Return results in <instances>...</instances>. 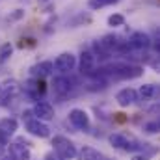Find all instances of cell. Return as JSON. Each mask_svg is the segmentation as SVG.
<instances>
[{"label": "cell", "mask_w": 160, "mask_h": 160, "mask_svg": "<svg viewBox=\"0 0 160 160\" xmlns=\"http://www.w3.org/2000/svg\"><path fill=\"white\" fill-rule=\"evenodd\" d=\"M101 75H104L106 78L114 80H132L140 78L143 75V67L136 65V63H127V62H118V63H110L102 69H99Z\"/></svg>", "instance_id": "cell-1"}, {"label": "cell", "mask_w": 160, "mask_h": 160, "mask_svg": "<svg viewBox=\"0 0 160 160\" xmlns=\"http://www.w3.org/2000/svg\"><path fill=\"white\" fill-rule=\"evenodd\" d=\"M52 149H54V153L62 160L77 158V153H78L77 145L69 138H65V136H54L52 138Z\"/></svg>", "instance_id": "cell-2"}, {"label": "cell", "mask_w": 160, "mask_h": 160, "mask_svg": "<svg viewBox=\"0 0 160 160\" xmlns=\"http://www.w3.org/2000/svg\"><path fill=\"white\" fill-rule=\"evenodd\" d=\"M21 91H24L26 97H30L34 101H39V97H43L47 93V84L39 78H32L30 77L28 80H24L21 84Z\"/></svg>", "instance_id": "cell-3"}, {"label": "cell", "mask_w": 160, "mask_h": 160, "mask_svg": "<svg viewBox=\"0 0 160 160\" xmlns=\"http://www.w3.org/2000/svg\"><path fill=\"white\" fill-rule=\"evenodd\" d=\"M52 65H54V71H58L62 75H67L77 67V56L73 52H62V54L56 56Z\"/></svg>", "instance_id": "cell-4"}, {"label": "cell", "mask_w": 160, "mask_h": 160, "mask_svg": "<svg viewBox=\"0 0 160 160\" xmlns=\"http://www.w3.org/2000/svg\"><path fill=\"white\" fill-rule=\"evenodd\" d=\"M21 93V82L15 78H4L0 82V104H6V101H11Z\"/></svg>", "instance_id": "cell-5"}, {"label": "cell", "mask_w": 160, "mask_h": 160, "mask_svg": "<svg viewBox=\"0 0 160 160\" xmlns=\"http://www.w3.org/2000/svg\"><path fill=\"white\" fill-rule=\"evenodd\" d=\"M75 88H77L75 80L71 78V77H67V75L54 77V80H52V89H54V93L60 95V97H67V95H71Z\"/></svg>", "instance_id": "cell-6"}, {"label": "cell", "mask_w": 160, "mask_h": 160, "mask_svg": "<svg viewBox=\"0 0 160 160\" xmlns=\"http://www.w3.org/2000/svg\"><path fill=\"white\" fill-rule=\"evenodd\" d=\"M77 65H78L80 75L89 77V75H93V71L97 69V60H95V56L91 54V50H82V52H80V58L77 60Z\"/></svg>", "instance_id": "cell-7"}, {"label": "cell", "mask_w": 160, "mask_h": 160, "mask_svg": "<svg viewBox=\"0 0 160 160\" xmlns=\"http://www.w3.org/2000/svg\"><path fill=\"white\" fill-rule=\"evenodd\" d=\"M32 112H34V118L43 121V123L54 119V106H52L48 101H36Z\"/></svg>", "instance_id": "cell-8"}, {"label": "cell", "mask_w": 160, "mask_h": 160, "mask_svg": "<svg viewBox=\"0 0 160 160\" xmlns=\"http://www.w3.org/2000/svg\"><path fill=\"white\" fill-rule=\"evenodd\" d=\"M24 127H26V130H28V134L30 136H36V138H50V128H48V125L47 123H43L39 119H30L24 123Z\"/></svg>", "instance_id": "cell-9"}, {"label": "cell", "mask_w": 160, "mask_h": 160, "mask_svg": "<svg viewBox=\"0 0 160 160\" xmlns=\"http://www.w3.org/2000/svg\"><path fill=\"white\" fill-rule=\"evenodd\" d=\"M138 99L140 97H138V91L134 88H123V89H119L116 93V102L119 104L121 108H128V106L136 104Z\"/></svg>", "instance_id": "cell-10"}, {"label": "cell", "mask_w": 160, "mask_h": 160, "mask_svg": "<svg viewBox=\"0 0 160 160\" xmlns=\"http://www.w3.org/2000/svg\"><path fill=\"white\" fill-rule=\"evenodd\" d=\"M69 123L78 130H88L89 128V116L84 108H73L69 112Z\"/></svg>", "instance_id": "cell-11"}, {"label": "cell", "mask_w": 160, "mask_h": 160, "mask_svg": "<svg viewBox=\"0 0 160 160\" xmlns=\"http://www.w3.org/2000/svg\"><path fill=\"white\" fill-rule=\"evenodd\" d=\"M151 43H153V39L149 38V34H145L142 30L132 32L128 38V45L132 47V50H147V48H151Z\"/></svg>", "instance_id": "cell-12"}, {"label": "cell", "mask_w": 160, "mask_h": 160, "mask_svg": "<svg viewBox=\"0 0 160 160\" xmlns=\"http://www.w3.org/2000/svg\"><path fill=\"white\" fill-rule=\"evenodd\" d=\"M50 75H54V65H52V62L50 60H43V62H38V63H34L32 67H30V77L32 78H47V77H50Z\"/></svg>", "instance_id": "cell-13"}, {"label": "cell", "mask_w": 160, "mask_h": 160, "mask_svg": "<svg viewBox=\"0 0 160 160\" xmlns=\"http://www.w3.org/2000/svg\"><path fill=\"white\" fill-rule=\"evenodd\" d=\"M6 153L8 155H11V157H15L17 160H32V151H30V147H24V145H19V143H8L6 145Z\"/></svg>", "instance_id": "cell-14"}, {"label": "cell", "mask_w": 160, "mask_h": 160, "mask_svg": "<svg viewBox=\"0 0 160 160\" xmlns=\"http://www.w3.org/2000/svg\"><path fill=\"white\" fill-rule=\"evenodd\" d=\"M121 41H123V38H119L118 34H106V36L101 38V45H102L110 54H114V52H118Z\"/></svg>", "instance_id": "cell-15"}, {"label": "cell", "mask_w": 160, "mask_h": 160, "mask_svg": "<svg viewBox=\"0 0 160 160\" xmlns=\"http://www.w3.org/2000/svg\"><path fill=\"white\" fill-rule=\"evenodd\" d=\"M17 130H19V121L15 118H2L0 119V132H4L8 136H13Z\"/></svg>", "instance_id": "cell-16"}, {"label": "cell", "mask_w": 160, "mask_h": 160, "mask_svg": "<svg viewBox=\"0 0 160 160\" xmlns=\"http://www.w3.org/2000/svg\"><path fill=\"white\" fill-rule=\"evenodd\" d=\"M77 158L78 160H102L104 155L101 151H97L95 147H82L77 153Z\"/></svg>", "instance_id": "cell-17"}, {"label": "cell", "mask_w": 160, "mask_h": 160, "mask_svg": "<svg viewBox=\"0 0 160 160\" xmlns=\"http://www.w3.org/2000/svg\"><path fill=\"white\" fill-rule=\"evenodd\" d=\"M128 140L130 138H127L125 134H121V132H114V134H110L108 136V142H110V145L114 147V149H125V145L128 143Z\"/></svg>", "instance_id": "cell-18"}, {"label": "cell", "mask_w": 160, "mask_h": 160, "mask_svg": "<svg viewBox=\"0 0 160 160\" xmlns=\"http://www.w3.org/2000/svg\"><path fill=\"white\" fill-rule=\"evenodd\" d=\"M157 86L155 84H143L142 88H140V91H138V97H142L143 101H151V99H155L157 97Z\"/></svg>", "instance_id": "cell-19"}, {"label": "cell", "mask_w": 160, "mask_h": 160, "mask_svg": "<svg viewBox=\"0 0 160 160\" xmlns=\"http://www.w3.org/2000/svg\"><path fill=\"white\" fill-rule=\"evenodd\" d=\"M91 54L95 56V60H108L112 54L101 45V41L97 39V41H93V45H91Z\"/></svg>", "instance_id": "cell-20"}, {"label": "cell", "mask_w": 160, "mask_h": 160, "mask_svg": "<svg viewBox=\"0 0 160 160\" xmlns=\"http://www.w3.org/2000/svg\"><path fill=\"white\" fill-rule=\"evenodd\" d=\"M13 50H15V47H13L11 43H4V45L0 47V63L9 62L11 56H13Z\"/></svg>", "instance_id": "cell-21"}, {"label": "cell", "mask_w": 160, "mask_h": 160, "mask_svg": "<svg viewBox=\"0 0 160 160\" xmlns=\"http://www.w3.org/2000/svg\"><path fill=\"white\" fill-rule=\"evenodd\" d=\"M118 2L119 0H88V8L89 9H101V8H106V6H112Z\"/></svg>", "instance_id": "cell-22"}, {"label": "cell", "mask_w": 160, "mask_h": 160, "mask_svg": "<svg viewBox=\"0 0 160 160\" xmlns=\"http://www.w3.org/2000/svg\"><path fill=\"white\" fill-rule=\"evenodd\" d=\"M106 22H108V26H112V28H119V26H125V17H123L121 13H112Z\"/></svg>", "instance_id": "cell-23"}, {"label": "cell", "mask_w": 160, "mask_h": 160, "mask_svg": "<svg viewBox=\"0 0 160 160\" xmlns=\"http://www.w3.org/2000/svg\"><path fill=\"white\" fill-rule=\"evenodd\" d=\"M91 22V17L89 15H84V13H78L69 24H71V28H77V26H80V24H89Z\"/></svg>", "instance_id": "cell-24"}, {"label": "cell", "mask_w": 160, "mask_h": 160, "mask_svg": "<svg viewBox=\"0 0 160 160\" xmlns=\"http://www.w3.org/2000/svg\"><path fill=\"white\" fill-rule=\"evenodd\" d=\"M158 130H160L158 121H149V123L143 125V132H147V134H158Z\"/></svg>", "instance_id": "cell-25"}, {"label": "cell", "mask_w": 160, "mask_h": 160, "mask_svg": "<svg viewBox=\"0 0 160 160\" xmlns=\"http://www.w3.org/2000/svg\"><path fill=\"white\" fill-rule=\"evenodd\" d=\"M36 45H38V41L34 38H21V41H19V48H36Z\"/></svg>", "instance_id": "cell-26"}, {"label": "cell", "mask_w": 160, "mask_h": 160, "mask_svg": "<svg viewBox=\"0 0 160 160\" xmlns=\"http://www.w3.org/2000/svg\"><path fill=\"white\" fill-rule=\"evenodd\" d=\"M22 17H24V9L19 8V9H13V11L8 15V21H21Z\"/></svg>", "instance_id": "cell-27"}, {"label": "cell", "mask_w": 160, "mask_h": 160, "mask_svg": "<svg viewBox=\"0 0 160 160\" xmlns=\"http://www.w3.org/2000/svg\"><path fill=\"white\" fill-rule=\"evenodd\" d=\"M15 143H19V145H24V147H30L32 143L26 140V138H22V136H19V138H15Z\"/></svg>", "instance_id": "cell-28"}, {"label": "cell", "mask_w": 160, "mask_h": 160, "mask_svg": "<svg viewBox=\"0 0 160 160\" xmlns=\"http://www.w3.org/2000/svg\"><path fill=\"white\" fill-rule=\"evenodd\" d=\"M30 119H34V112L32 110H24L22 112V121L26 123V121H30Z\"/></svg>", "instance_id": "cell-29"}, {"label": "cell", "mask_w": 160, "mask_h": 160, "mask_svg": "<svg viewBox=\"0 0 160 160\" xmlns=\"http://www.w3.org/2000/svg\"><path fill=\"white\" fill-rule=\"evenodd\" d=\"M45 160H62V158H60L54 151H50V153H47V155H45Z\"/></svg>", "instance_id": "cell-30"}, {"label": "cell", "mask_w": 160, "mask_h": 160, "mask_svg": "<svg viewBox=\"0 0 160 160\" xmlns=\"http://www.w3.org/2000/svg\"><path fill=\"white\" fill-rule=\"evenodd\" d=\"M130 160H149V157L147 155H142V153H136V155H132Z\"/></svg>", "instance_id": "cell-31"}, {"label": "cell", "mask_w": 160, "mask_h": 160, "mask_svg": "<svg viewBox=\"0 0 160 160\" xmlns=\"http://www.w3.org/2000/svg\"><path fill=\"white\" fill-rule=\"evenodd\" d=\"M112 116H114V119L118 121V123H125V121H127L125 114H112Z\"/></svg>", "instance_id": "cell-32"}, {"label": "cell", "mask_w": 160, "mask_h": 160, "mask_svg": "<svg viewBox=\"0 0 160 160\" xmlns=\"http://www.w3.org/2000/svg\"><path fill=\"white\" fill-rule=\"evenodd\" d=\"M4 155H6V147H4V145H0V160L4 158Z\"/></svg>", "instance_id": "cell-33"}, {"label": "cell", "mask_w": 160, "mask_h": 160, "mask_svg": "<svg viewBox=\"0 0 160 160\" xmlns=\"http://www.w3.org/2000/svg\"><path fill=\"white\" fill-rule=\"evenodd\" d=\"M2 160H17L15 158V157H11V155H8V153H6V155H4V158Z\"/></svg>", "instance_id": "cell-34"}, {"label": "cell", "mask_w": 160, "mask_h": 160, "mask_svg": "<svg viewBox=\"0 0 160 160\" xmlns=\"http://www.w3.org/2000/svg\"><path fill=\"white\" fill-rule=\"evenodd\" d=\"M39 4H47V2H50V0H38Z\"/></svg>", "instance_id": "cell-35"}]
</instances>
